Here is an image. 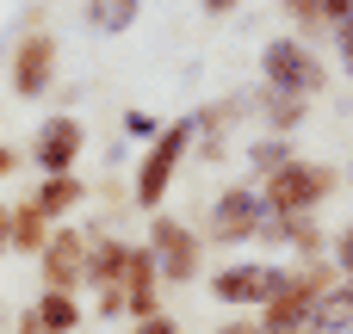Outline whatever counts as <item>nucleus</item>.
<instances>
[{
    "label": "nucleus",
    "instance_id": "nucleus-1",
    "mask_svg": "<svg viewBox=\"0 0 353 334\" xmlns=\"http://www.w3.org/2000/svg\"><path fill=\"white\" fill-rule=\"evenodd\" d=\"M341 186V174L335 167H323V161H285V167H273L267 174V192H261V205L273 211V217H310L329 192Z\"/></svg>",
    "mask_w": 353,
    "mask_h": 334
},
{
    "label": "nucleus",
    "instance_id": "nucleus-2",
    "mask_svg": "<svg viewBox=\"0 0 353 334\" xmlns=\"http://www.w3.org/2000/svg\"><path fill=\"white\" fill-rule=\"evenodd\" d=\"M186 149H192V118H174V124L155 130V143L143 149V167H137V205H161V192H168L174 167L186 161Z\"/></svg>",
    "mask_w": 353,
    "mask_h": 334
},
{
    "label": "nucleus",
    "instance_id": "nucleus-3",
    "mask_svg": "<svg viewBox=\"0 0 353 334\" xmlns=\"http://www.w3.org/2000/svg\"><path fill=\"white\" fill-rule=\"evenodd\" d=\"M261 74H267V93H285V99H310V93L323 87V62H316L310 43H298V37L267 43Z\"/></svg>",
    "mask_w": 353,
    "mask_h": 334
},
{
    "label": "nucleus",
    "instance_id": "nucleus-4",
    "mask_svg": "<svg viewBox=\"0 0 353 334\" xmlns=\"http://www.w3.org/2000/svg\"><path fill=\"white\" fill-rule=\"evenodd\" d=\"M37 267H43V291H68L87 285V236L81 229H50V242L37 248Z\"/></svg>",
    "mask_w": 353,
    "mask_h": 334
},
{
    "label": "nucleus",
    "instance_id": "nucleus-5",
    "mask_svg": "<svg viewBox=\"0 0 353 334\" xmlns=\"http://www.w3.org/2000/svg\"><path fill=\"white\" fill-rule=\"evenodd\" d=\"M211 291H217L223 304H236V310H254V304H273V298L285 291V273L242 260V267H223V273L211 279Z\"/></svg>",
    "mask_w": 353,
    "mask_h": 334
},
{
    "label": "nucleus",
    "instance_id": "nucleus-6",
    "mask_svg": "<svg viewBox=\"0 0 353 334\" xmlns=\"http://www.w3.org/2000/svg\"><path fill=\"white\" fill-rule=\"evenodd\" d=\"M155 279H174V285H186L192 273H199V236L186 229V223H174V217H161L155 223Z\"/></svg>",
    "mask_w": 353,
    "mask_h": 334
},
{
    "label": "nucleus",
    "instance_id": "nucleus-7",
    "mask_svg": "<svg viewBox=\"0 0 353 334\" xmlns=\"http://www.w3.org/2000/svg\"><path fill=\"white\" fill-rule=\"evenodd\" d=\"M50 74H56V37L50 31H25V43L12 56V93L19 99H37L50 87Z\"/></svg>",
    "mask_w": 353,
    "mask_h": 334
},
{
    "label": "nucleus",
    "instance_id": "nucleus-8",
    "mask_svg": "<svg viewBox=\"0 0 353 334\" xmlns=\"http://www.w3.org/2000/svg\"><path fill=\"white\" fill-rule=\"evenodd\" d=\"M261 217H267L261 192H248V186H230V192L217 198V211H211V236H217V242H248V236L261 229Z\"/></svg>",
    "mask_w": 353,
    "mask_h": 334
},
{
    "label": "nucleus",
    "instance_id": "nucleus-9",
    "mask_svg": "<svg viewBox=\"0 0 353 334\" xmlns=\"http://www.w3.org/2000/svg\"><path fill=\"white\" fill-rule=\"evenodd\" d=\"M81 143H87L81 118H50V124L37 130V167H43V174H74Z\"/></svg>",
    "mask_w": 353,
    "mask_h": 334
},
{
    "label": "nucleus",
    "instance_id": "nucleus-10",
    "mask_svg": "<svg viewBox=\"0 0 353 334\" xmlns=\"http://www.w3.org/2000/svg\"><path fill=\"white\" fill-rule=\"evenodd\" d=\"M81 192H87V186H81L74 174H50V180H43V186H37V192H31L25 205H31V211H37L43 223H56L62 211H74V205H81Z\"/></svg>",
    "mask_w": 353,
    "mask_h": 334
},
{
    "label": "nucleus",
    "instance_id": "nucleus-11",
    "mask_svg": "<svg viewBox=\"0 0 353 334\" xmlns=\"http://www.w3.org/2000/svg\"><path fill=\"white\" fill-rule=\"evenodd\" d=\"M124 254H130V248H124V242H112V236L87 242V285H99V291H105V285H118V279H124Z\"/></svg>",
    "mask_w": 353,
    "mask_h": 334
},
{
    "label": "nucleus",
    "instance_id": "nucleus-12",
    "mask_svg": "<svg viewBox=\"0 0 353 334\" xmlns=\"http://www.w3.org/2000/svg\"><path fill=\"white\" fill-rule=\"evenodd\" d=\"M310 328L316 334H353V291H323L316 298V310H310Z\"/></svg>",
    "mask_w": 353,
    "mask_h": 334
},
{
    "label": "nucleus",
    "instance_id": "nucleus-13",
    "mask_svg": "<svg viewBox=\"0 0 353 334\" xmlns=\"http://www.w3.org/2000/svg\"><path fill=\"white\" fill-rule=\"evenodd\" d=\"M31 316H37V328H43V334H68V328H81V304H74L68 291H43V298L31 304Z\"/></svg>",
    "mask_w": 353,
    "mask_h": 334
},
{
    "label": "nucleus",
    "instance_id": "nucleus-14",
    "mask_svg": "<svg viewBox=\"0 0 353 334\" xmlns=\"http://www.w3.org/2000/svg\"><path fill=\"white\" fill-rule=\"evenodd\" d=\"M50 242V223L31 211V205H19V211H6V248H25V254H37Z\"/></svg>",
    "mask_w": 353,
    "mask_h": 334
},
{
    "label": "nucleus",
    "instance_id": "nucleus-15",
    "mask_svg": "<svg viewBox=\"0 0 353 334\" xmlns=\"http://www.w3.org/2000/svg\"><path fill=\"white\" fill-rule=\"evenodd\" d=\"M267 99V118H273V130L285 136V130H298V118H304V99H285V93H261Z\"/></svg>",
    "mask_w": 353,
    "mask_h": 334
},
{
    "label": "nucleus",
    "instance_id": "nucleus-16",
    "mask_svg": "<svg viewBox=\"0 0 353 334\" xmlns=\"http://www.w3.org/2000/svg\"><path fill=\"white\" fill-rule=\"evenodd\" d=\"M285 161H292V143H285V136L254 143V167H261V174H273V167H285Z\"/></svg>",
    "mask_w": 353,
    "mask_h": 334
},
{
    "label": "nucleus",
    "instance_id": "nucleus-17",
    "mask_svg": "<svg viewBox=\"0 0 353 334\" xmlns=\"http://www.w3.org/2000/svg\"><path fill=\"white\" fill-rule=\"evenodd\" d=\"M130 12H137V0H99V6H93V25L124 31V25H130Z\"/></svg>",
    "mask_w": 353,
    "mask_h": 334
},
{
    "label": "nucleus",
    "instance_id": "nucleus-18",
    "mask_svg": "<svg viewBox=\"0 0 353 334\" xmlns=\"http://www.w3.org/2000/svg\"><path fill=\"white\" fill-rule=\"evenodd\" d=\"M124 130H130L137 143H155V130H161V124H155L149 112H124Z\"/></svg>",
    "mask_w": 353,
    "mask_h": 334
},
{
    "label": "nucleus",
    "instance_id": "nucleus-19",
    "mask_svg": "<svg viewBox=\"0 0 353 334\" xmlns=\"http://www.w3.org/2000/svg\"><path fill=\"white\" fill-rule=\"evenodd\" d=\"M335 43H341V68H347V81H353V12L335 25Z\"/></svg>",
    "mask_w": 353,
    "mask_h": 334
},
{
    "label": "nucleus",
    "instance_id": "nucleus-20",
    "mask_svg": "<svg viewBox=\"0 0 353 334\" xmlns=\"http://www.w3.org/2000/svg\"><path fill=\"white\" fill-rule=\"evenodd\" d=\"M285 12H298V25H323V6L316 0H285Z\"/></svg>",
    "mask_w": 353,
    "mask_h": 334
},
{
    "label": "nucleus",
    "instance_id": "nucleus-21",
    "mask_svg": "<svg viewBox=\"0 0 353 334\" xmlns=\"http://www.w3.org/2000/svg\"><path fill=\"white\" fill-rule=\"evenodd\" d=\"M335 260H341V273L353 279V223L341 229V242H335Z\"/></svg>",
    "mask_w": 353,
    "mask_h": 334
},
{
    "label": "nucleus",
    "instance_id": "nucleus-22",
    "mask_svg": "<svg viewBox=\"0 0 353 334\" xmlns=\"http://www.w3.org/2000/svg\"><path fill=\"white\" fill-rule=\"evenodd\" d=\"M316 6H323V19H329V25H341V19L353 12V0H316Z\"/></svg>",
    "mask_w": 353,
    "mask_h": 334
},
{
    "label": "nucleus",
    "instance_id": "nucleus-23",
    "mask_svg": "<svg viewBox=\"0 0 353 334\" xmlns=\"http://www.w3.org/2000/svg\"><path fill=\"white\" fill-rule=\"evenodd\" d=\"M130 334H180V328H174L168 316H149V322H137V328H130Z\"/></svg>",
    "mask_w": 353,
    "mask_h": 334
},
{
    "label": "nucleus",
    "instance_id": "nucleus-24",
    "mask_svg": "<svg viewBox=\"0 0 353 334\" xmlns=\"http://www.w3.org/2000/svg\"><path fill=\"white\" fill-rule=\"evenodd\" d=\"M99 310H105V316H118V310H124V291H118V285H105V291H99Z\"/></svg>",
    "mask_w": 353,
    "mask_h": 334
},
{
    "label": "nucleus",
    "instance_id": "nucleus-25",
    "mask_svg": "<svg viewBox=\"0 0 353 334\" xmlns=\"http://www.w3.org/2000/svg\"><path fill=\"white\" fill-rule=\"evenodd\" d=\"M217 334H261V322H242V316H236V322H223Z\"/></svg>",
    "mask_w": 353,
    "mask_h": 334
},
{
    "label": "nucleus",
    "instance_id": "nucleus-26",
    "mask_svg": "<svg viewBox=\"0 0 353 334\" xmlns=\"http://www.w3.org/2000/svg\"><path fill=\"white\" fill-rule=\"evenodd\" d=\"M12 167H19V155H12V149H6V143H0V180H6V174H12Z\"/></svg>",
    "mask_w": 353,
    "mask_h": 334
},
{
    "label": "nucleus",
    "instance_id": "nucleus-27",
    "mask_svg": "<svg viewBox=\"0 0 353 334\" xmlns=\"http://www.w3.org/2000/svg\"><path fill=\"white\" fill-rule=\"evenodd\" d=\"M242 0H205V12H236Z\"/></svg>",
    "mask_w": 353,
    "mask_h": 334
},
{
    "label": "nucleus",
    "instance_id": "nucleus-28",
    "mask_svg": "<svg viewBox=\"0 0 353 334\" xmlns=\"http://www.w3.org/2000/svg\"><path fill=\"white\" fill-rule=\"evenodd\" d=\"M19 334H43V328H37V316H31V310L19 316Z\"/></svg>",
    "mask_w": 353,
    "mask_h": 334
},
{
    "label": "nucleus",
    "instance_id": "nucleus-29",
    "mask_svg": "<svg viewBox=\"0 0 353 334\" xmlns=\"http://www.w3.org/2000/svg\"><path fill=\"white\" fill-rule=\"evenodd\" d=\"M0 254H6V211H0Z\"/></svg>",
    "mask_w": 353,
    "mask_h": 334
},
{
    "label": "nucleus",
    "instance_id": "nucleus-30",
    "mask_svg": "<svg viewBox=\"0 0 353 334\" xmlns=\"http://www.w3.org/2000/svg\"><path fill=\"white\" fill-rule=\"evenodd\" d=\"M347 291H353V279H347Z\"/></svg>",
    "mask_w": 353,
    "mask_h": 334
}]
</instances>
